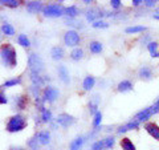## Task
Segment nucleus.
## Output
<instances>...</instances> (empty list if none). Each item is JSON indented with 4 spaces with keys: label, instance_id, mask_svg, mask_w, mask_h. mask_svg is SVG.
Listing matches in <instances>:
<instances>
[{
    "label": "nucleus",
    "instance_id": "nucleus-28",
    "mask_svg": "<svg viewBox=\"0 0 159 150\" xmlns=\"http://www.w3.org/2000/svg\"><path fill=\"white\" fill-rule=\"evenodd\" d=\"M97 109H98V98L94 97L92 101L89 102V110H90V114H94V116H96V113L98 112Z\"/></svg>",
    "mask_w": 159,
    "mask_h": 150
},
{
    "label": "nucleus",
    "instance_id": "nucleus-30",
    "mask_svg": "<svg viewBox=\"0 0 159 150\" xmlns=\"http://www.w3.org/2000/svg\"><path fill=\"white\" fill-rule=\"evenodd\" d=\"M41 120H43V122H51L52 121V112L44 108L41 110Z\"/></svg>",
    "mask_w": 159,
    "mask_h": 150
},
{
    "label": "nucleus",
    "instance_id": "nucleus-19",
    "mask_svg": "<svg viewBox=\"0 0 159 150\" xmlns=\"http://www.w3.org/2000/svg\"><path fill=\"white\" fill-rule=\"evenodd\" d=\"M105 13H101V11L99 9H90L88 13H86V19L89 20V21H96V19H98V17H101V16H103Z\"/></svg>",
    "mask_w": 159,
    "mask_h": 150
},
{
    "label": "nucleus",
    "instance_id": "nucleus-41",
    "mask_svg": "<svg viewBox=\"0 0 159 150\" xmlns=\"http://www.w3.org/2000/svg\"><path fill=\"white\" fill-rule=\"evenodd\" d=\"M133 6L134 7H139V6H142V4H143V0H133Z\"/></svg>",
    "mask_w": 159,
    "mask_h": 150
},
{
    "label": "nucleus",
    "instance_id": "nucleus-35",
    "mask_svg": "<svg viewBox=\"0 0 159 150\" xmlns=\"http://www.w3.org/2000/svg\"><path fill=\"white\" fill-rule=\"evenodd\" d=\"M101 121H102V113H101V112H97L96 116H94L93 126H94V128H98L99 125H101Z\"/></svg>",
    "mask_w": 159,
    "mask_h": 150
},
{
    "label": "nucleus",
    "instance_id": "nucleus-25",
    "mask_svg": "<svg viewBox=\"0 0 159 150\" xmlns=\"http://www.w3.org/2000/svg\"><path fill=\"white\" fill-rule=\"evenodd\" d=\"M82 57H84V51L81 48H74L70 52V59L74 60V61H78V60H81Z\"/></svg>",
    "mask_w": 159,
    "mask_h": 150
},
{
    "label": "nucleus",
    "instance_id": "nucleus-18",
    "mask_svg": "<svg viewBox=\"0 0 159 150\" xmlns=\"http://www.w3.org/2000/svg\"><path fill=\"white\" fill-rule=\"evenodd\" d=\"M94 84H96V78L93 76H86L84 78V82H82L84 91H90V89L94 87Z\"/></svg>",
    "mask_w": 159,
    "mask_h": 150
},
{
    "label": "nucleus",
    "instance_id": "nucleus-2",
    "mask_svg": "<svg viewBox=\"0 0 159 150\" xmlns=\"http://www.w3.org/2000/svg\"><path fill=\"white\" fill-rule=\"evenodd\" d=\"M25 128H27V118L23 114H15V116L9 117L6 125V130L9 133H19L24 130Z\"/></svg>",
    "mask_w": 159,
    "mask_h": 150
},
{
    "label": "nucleus",
    "instance_id": "nucleus-34",
    "mask_svg": "<svg viewBox=\"0 0 159 150\" xmlns=\"http://www.w3.org/2000/svg\"><path fill=\"white\" fill-rule=\"evenodd\" d=\"M28 146L31 148L32 150H39V146H40V142L37 141V138L36 137H33V138H31L28 141Z\"/></svg>",
    "mask_w": 159,
    "mask_h": 150
},
{
    "label": "nucleus",
    "instance_id": "nucleus-29",
    "mask_svg": "<svg viewBox=\"0 0 159 150\" xmlns=\"http://www.w3.org/2000/svg\"><path fill=\"white\" fill-rule=\"evenodd\" d=\"M0 4H2V6H6V7H9V8H16V7H19L20 2L19 0H0Z\"/></svg>",
    "mask_w": 159,
    "mask_h": 150
},
{
    "label": "nucleus",
    "instance_id": "nucleus-14",
    "mask_svg": "<svg viewBox=\"0 0 159 150\" xmlns=\"http://www.w3.org/2000/svg\"><path fill=\"white\" fill-rule=\"evenodd\" d=\"M43 3L41 2H29L27 4V9H28V12H31V13H37L40 11H43Z\"/></svg>",
    "mask_w": 159,
    "mask_h": 150
},
{
    "label": "nucleus",
    "instance_id": "nucleus-42",
    "mask_svg": "<svg viewBox=\"0 0 159 150\" xmlns=\"http://www.w3.org/2000/svg\"><path fill=\"white\" fill-rule=\"evenodd\" d=\"M148 40H150V35H146V36H145V37H142V43H143V44H145L146 41H148Z\"/></svg>",
    "mask_w": 159,
    "mask_h": 150
},
{
    "label": "nucleus",
    "instance_id": "nucleus-13",
    "mask_svg": "<svg viewBox=\"0 0 159 150\" xmlns=\"http://www.w3.org/2000/svg\"><path fill=\"white\" fill-rule=\"evenodd\" d=\"M57 72H58V77L60 80L64 82V84H69V81H70V78H69V72L65 65H60L57 68Z\"/></svg>",
    "mask_w": 159,
    "mask_h": 150
},
{
    "label": "nucleus",
    "instance_id": "nucleus-46",
    "mask_svg": "<svg viewBox=\"0 0 159 150\" xmlns=\"http://www.w3.org/2000/svg\"><path fill=\"white\" fill-rule=\"evenodd\" d=\"M155 102H158V104H159V98H158V100H157V101H155Z\"/></svg>",
    "mask_w": 159,
    "mask_h": 150
},
{
    "label": "nucleus",
    "instance_id": "nucleus-6",
    "mask_svg": "<svg viewBox=\"0 0 159 150\" xmlns=\"http://www.w3.org/2000/svg\"><path fill=\"white\" fill-rule=\"evenodd\" d=\"M60 96V92L54 87H47L43 91V100L44 102H54Z\"/></svg>",
    "mask_w": 159,
    "mask_h": 150
},
{
    "label": "nucleus",
    "instance_id": "nucleus-23",
    "mask_svg": "<svg viewBox=\"0 0 159 150\" xmlns=\"http://www.w3.org/2000/svg\"><path fill=\"white\" fill-rule=\"evenodd\" d=\"M89 49H90L92 53H101L103 47L99 41H92L90 44H89Z\"/></svg>",
    "mask_w": 159,
    "mask_h": 150
},
{
    "label": "nucleus",
    "instance_id": "nucleus-12",
    "mask_svg": "<svg viewBox=\"0 0 159 150\" xmlns=\"http://www.w3.org/2000/svg\"><path fill=\"white\" fill-rule=\"evenodd\" d=\"M34 137L37 138V141L40 142V145H48L49 142H51V133H49L48 130L39 132Z\"/></svg>",
    "mask_w": 159,
    "mask_h": 150
},
{
    "label": "nucleus",
    "instance_id": "nucleus-39",
    "mask_svg": "<svg viewBox=\"0 0 159 150\" xmlns=\"http://www.w3.org/2000/svg\"><path fill=\"white\" fill-rule=\"evenodd\" d=\"M110 6L113 7V8H119L122 6V2H119V0H111L110 2Z\"/></svg>",
    "mask_w": 159,
    "mask_h": 150
},
{
    "label": "nucleus",
    "instance_id": "nucleus-24",
    "mask_svg": "<svg viewBox=\"0 0 159 150\" xmlns=\"http://www.w3.org/2000/svg\"><path fill=\"white\" fill-rule=\"evenodd\" d=\"M64 13L66 15V16H69V17H76L77 15H78V8L76 7V6H69V7H66L65 9H64Z\"/></svg>",
    "mask_w": 159,
    "mask_h": 150
},
{
    "label": "nucleus",
    "instance_id": "nucleus-17",
    "mask_svg": "<svg viewBox=\"0 0 159 150\" xmlns=\"http://www.w3.org/2000/svg\"><path fill=\"white\" fill-rule=\"evenodd\" d=\"M84 142H85V138H84V137L74 138L73 141L70 142V145H69V150H80V149H81V146L84 145Z\"/></svg>",
    "mask_w": 159,
    "mask_h": 150
},
{
    "label": "nucleus",
    "instance_id": "nucleus-4",
    "mask_svg": "<svg viewBox=\"0 0 159 150\" xmlns=\"http://www.w3.org/2000/svg\"><path fill=\"white\" fill-rule=\"evenodd\" d=\"M64 9L65 8H64L61 4L51 3V4L44 6L43 13H44V16H47V17H60L64 15Z\"/></svg>",
    "mask_w": 159,
    "mask_h": 150
},
{
    "label": "nucleus",
    "instance_id": "nucleus-11",
    "mask_svg": "<svg viewBox=\"0 0 159 150\" xmlns=\"http://www.w3.org/2000/svg\"><path fill=\"white\" fill-rule=\"evenodd\" d=\"M138 128H139V122L135 121V120H133V121L127 122V124H125V125H122V126H119L118 130H117V133H118V134H122V133H126V132H129V130H134V129H138Z\"/></svg>",
    "mask_w": 159,
    "mask_h": 150
},
{
    "label": "nucleus",
    "instance_id": "nucleus-15",
    "mask_svg": "<svg viewBox=\"0 0 159 150\" xmlns=\"http://www.w3.org/2000/svg\"><path fill=\"white\" fill-rule=\"evenodd\" d=\"M117 89H118V92L125 93V92L131 91V89H133V84H131V81H129V80H122V81L118 84Z\"/></svg>",
    "mask_w": 159,
    "mask_h": 150
},
{
    "label": "nucleus",
    "instance_id": "nucleus-36",
    "mask_svg": "<svg viewBox=\"0 0 159 150\" xmlns=\"http://www.w3.org/2000/svg\"><path fill=\"white\" fill-rule=\"evenodd\" d=\"M103 141H105V149H111L114 146V143H116V139H114V137H110V136L106 137Z\"/></svg>",
    "mask_w": 159,
    "mask_h": 150
},
{
    "label": "nucleus",
    "instance_id": "nucleus-10",
    "mask_svg": "<svg viewBox=\"0 0 159 150\" xmlns=\"http://www.w3.org/2000/svg\"><path fill=\"white\" fill-rule=\"evenodd\" d=\"M138 76H139V78L145 80V81H150V80L152 78V69L150 67H147V65H143V67L139 68Z\"/></svg>",
    "mask_w": 159,
    "mask_h": 150
},
{
    "label": "nucleus",
    "instance_id": "nucleus-16",
    "mask_svg": "<svg viewBox=\"0 0 159 150\" xmlns=\"http://www.w3.org/2000/svg\"><path fill=\"white\" fill-rule=\"evenodd\" d=\"M119 145H121L122 150H137L135 145L133 143L130 138H122L121 141H119Z\"/></svg>",
    "mask_w": 159,
    "mask_h": 150
},
{
    "label": "nucleus",
    "instance_id": "nucleus-5",
    "mask_svg": "<svg viewBox=\"0 0 159 150\" xmlns=\"http://www.w3.org/2000/svg\"><path fill=\"white\" fill-rule=\"evenodd\" d=\"M80 41H81V37H80V35L76 31H68L64 35V43H65V45H68V47L76 48L80 44Z\"/></svg>",
    "mask_w": 159,
    "mask_h": 150
},
{
    "label": "nucleus",
    "instance_id": "nucleus-21",
    "mask_svg": "<svg viewBox=\"0 0 159 150\" xmlns=\"http://www.w3.org/2000/svg\"><path fill=\"white\" fill-rule=\"evenodd\" d=\"M21 84V77H15V78H11V80H7L2 84L0 88H11V87H15V85H20Z\"/></svg>",
    "mask_w": 159,
    "mask_h": 150
},
{
    "label": "nucleus",
    "instance_id": "nucleus-7",
    "mask_svg": "<svg viewBox=\"0 0 159 150\" xmlns=\"http://www.w3.org/2000/svg\"><path fill=\"white\" fill-rule=\"evenodd\" d=\"M143 129L150 134V136L159 141V125L157 122H152V121H147L145 125H143Z\"/></svg>",
    "mask_w": 159,
    "mask_h": 150
},
{
    "label": "nucleus",
    "instance_id": "nucleus-26",
    "mask_svg": "<svg viewBox=\"0 0 159 150\" xmlns=\"http://www.w3.org/2000/svg\"><path fill=\"white\" fill-rule=\"evenodd\" d=\"M2 32L6 35V36H13L15 35V28L8 23H4L2 26Z\"/></svg>",
    "mask_w": 159,
    "mask_h": 150
},
{
    "label": "nucleus",
    "instance_id": "nucleus-8",
    "mask_svg": "<svg viewBox=\"0 0 159 150\" xmlns=\"http://www.w3.org/2000/svg\"><path fill=\"white\" fill-rule=\"evenodd\" d=\"M154 116V110H152V106H148V108H145L142 109L141 112H138L135 114V121H138L139 124L141 122H147V120Z\"/></svg>",
    "mask_w": 159,
    "mask_h": 150
},
{
    "label": "nucleus",
    "instance_id": "nucleus-38",
    "mask_svg": "<svg viewBox=\"0 0 159 150\" xmlns=\"http://www.w3.org/2000/svg\"><path fill=\"white\" fill-rule=\"evenodd\" d=\"M8 102V98H7V96L4 94V92L0 89V104H7Z\"/></svg>",
    "mask_w": 159,
    "mask_h": 150
},
{
    "label": "nucleus",
    "instance_id": "nucleus-37",
    "mask_svg": "<svg viewBox=\"0 0 159 150\" xmlns=\"http://www.w3.org/2000/svg\"><path fill=\"white\" fill-rule=\"evenodd\" d=\"M92 26H93V28H107L109 24L106 21H102V20H96Z\"/></svg>",
    "mask_w": 159,
    "mask_h": 150
},
{
    "label": "nucleus",
    "instance_id": "nucleus-44",
    "mask_svg": "<svg viewBox=\"0 0 159 150\" xmlns=\"http://www.w3.org/2000/svg\"><path fill=\"white\" fill-rule=\"evenodd\" d=\"M155 13H157V15H159V8L157 9V12H155Z\"/></svg>",
    "mask_w": 159,
    "mask_h": 150
},
{
    "label": "nucleus",
    "instance_id": "nucleus-1",
    "mask_svg": "<svg viewBox=\"0 0 159 150\" xmlns=\"http://www.w3.org/2000/svg\"><path fill=\"white\" fill-rule=\"evenodd\" d=\"M0 61L7 68H15L17 65V53L11 44L0 45Z\"/></svg>",
    "mask_w": 159,
    "mask_h": 150
},
{
    "label": "nucleus",
    "instance_id": "nucleus-40",
    "mask_svg": "<svg viewBox=\"0 0 159 150\" xmlns=\"http://www.w3.org/2000/svg\"><path fill=\"white\" fill-rule=\"evenodd\" d=\"M157 4L155 0H145L143 2V6H146V7H154Z\"/></svg>",
    "mask_w": 159,
    "mask_h": 150
},
{
    "label": "nucleus",
    "instance_id": "nucleus-3",
    "mask_svg": "<svg viewBox=\"0 0 159 150\" xmlns=\"http://www.w3.org/2000/svg\"><path fill=\"white\" fill-rule=\"evenodd\" d=\"M28 65L31 69V74H40L44 69V61L39 54L31 53L28 56Z\"/></svg>",
    "mask_w": 159,
    "mask_h": 150
},
{
    "label": "nucleus",
    "instance_id": "nucleus-22",
    "mask_svg": "<svg viewBox=\"0 0 159 150\" xmlns=\"http://www.w3.org/2000/svg\"><path fill=\"white\" fill-rule=\"evenodd\" d=\"M27 102H28V98H27L25 96H20V97H17V98H15V105H16V108L20 109V110L25 109Z\"/></svg>",
    "mask_w": 159,
    "mask_h": 150
},
{
    "label": "nucleus",
    "instance_id": "nucleus-9",
    "mask_svg": "<svg viewBox=\"0 0 159 150\" xmlns=\"http://www.w3.org/2000/svg\"><path fill=\"white\" fill-rule=\"evenodd\" d=\"M56 121H57L58 125H61L62 128H68V126H70V125L74 124V117L69 116V114H66V113H62L57 117Z\"/></svg>",
    "mask_w": 159,
    "mask_h": 150
},
{
    "label": "nucleus",
    "instance_id": "nucleus-32",
    "mask_svg": "<svg viewBox=\"0 0 159 150\" xmlns=\"http://www.w3.org/2000/svg\"><path fill=\"white\" fill-rule=\"evenodd\" d=\"M158 45L159 44L157 41H150L147 44V49H148V52H150L151 54V57H154L157 54V49H158Z\"/></svg>",
    "mask_w": 159,
    "mask_h": 150
},
{
    "label": "nucleus",
    "instance_id": "nucleus-33",
    "mask_svg": "<svg viewBox=\"0 0 159 150\" xmlns=\"http://www.w3.org/2000/svg\"><path fill=\"white\" fill-rule=\"evenodd\" d=\"M103 149H105V141H103V139L96 141L92 145V150H103Z\"/></svg>",
    "mask_w": 159,
    "mask_h": 150
},
{
    "label": "nucleus",
    "instance_id": "nucleus-45",
    "mask_svg": "<svg viewBox=\"0 0 159 150\" xmlns=\"http://www.w3.org/2000/svg\"><path fill=\"white\" fill-rule=\"evenodd\" d=\"M13 150H24V149H13Z\"/></svg>",
    "mask_w": 159,
    "mask_h": 150
},
{
    "label": "nucleus",
    "instance_id": "nucleus-20",
    "mask_svg": "<svg viewBox=\"0 0 159 150\" xmlns=\"http://www.w3.org/2000/svg\"><path fill=\"white\" fill-rule=\"evenodd\" d=\"M51 56L53 60H61L64 57V49L61 47H53L51 51Z\"/></svg>",
    "mask_w": 159,
    "mask_h": 150
},
{
    "label": "nucleus",
    "instance_id": "nucleus-27",
    "mask_svg": "<svg viewBox=\"0 0 159 150\" xmlns=\"http://www.w3.org/2000/svg\"><path fill=\"white\" fill-rule=\"evenodd\" d=\"M146 29H147V27H145V26H133V27L126 28V33H139V32L146 31Z\"/></svg>",
    "mask_w": 159,
    "mask_h": 150
},
{
    "label": "nucleus",
    "instance_id": "nucleus-31",
    "mask_svg": "<svg viewBox=\"0 0 159 150\" xmlns=\"http://www.w3.org/2000/svg\"><path fill=\"white\" fill-rule=\"evenodd\" d=\"M17 43L24 48H28L29 45H31V43H29V40H28V37L25 36V35H19L17 36Z\"/></svg>",
    "mask_w": 159,
    "mask_h": 150
},
{
    "label": "nucleus",
    "instance_id": "nucleus-43",
    "mask_svg": "<svg viewBox=\"0 0 159 150\" xmlns=\"http://www.w3.org/2000/svg\"><path fill=\"white\" fill-rule=\"evenodd\" d=\"M155 57H159V52H157V54H155V56H154L152 59H155Z\"/></svg>",
    "mask_w": 159,
    "mask_h": 150
}]
</instances>
